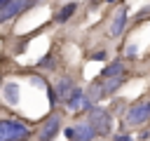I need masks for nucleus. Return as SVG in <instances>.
Wrapping results in <instances>:
<instances>
[{"label": "nucleus", "instance_id": "9", "mask_svg": "<svg viewBox=\"0 0 150 141\" xmlns=\"http://www.w3.org/2000/svg\"><path fill=\"white\" fill-rule=\"evenodd\" d=\"M73 136H75V141H91L96 136V132L89 122H80V125L73 127Z\"/></svg>", "mask_w": 150, "mask_h": 141}, {"label": "nucleus", "instance_id": "10", "mask_svg": "<svg viewBox=\"0 0 150 141\" xmlns=\"http://www.w3.org/2000/svg\"><path fill=\"white\" fill-rule=\"evenodd\" d=\"M105 80H110V78H122L124 75V63L117 59V61H112V63H108L105 68H103V73H101Z\"/></svg>", "mask_w": 150, "mask_h": 141}, {"label": "nucleus", "instance_id": "16", "mask_svg": "<svg viewBox=\"0 0 150 141\" xmlns=\"http://www.w3.org/2000/svg\"><path fill=\"white\" fill-rule=\"evenodd\" d=\"M30 82H33L35 87H42V89H49V87L45 85V80H42V78H30Z\"/></svg>", "mask_w": 150, "mask_h": 141}, {"label": "nucleus", "instance_id": "13", "mask_svg": "<svg viewBox=\"0 0 150 141\" xmlns=\"http://www.w3.org/2000/svg\"><path fill=\"white\" fill-rule=\"evenodd\" d=\"M122 85H124V75H122V78H110V80L103 82V92H105V94H112V92L120 89Z\"/></svg>", "mask_w": 150, "mask_h": 141}, {"label": "nucleus", "instance_id": "1", "mask_svg": "<svg viewBox=\"0 0 150 141\" xmlns=\"http://www.w3.org/2000/svg\"><path fill=\"white\" fill-rule=\"evenodd\" d=\"M26 139H30V129L23 122L9 118L0 122V141H26Z\"/></svg>", "mask_w": 150, "mask_h": 141}, {"label": "nucleus", "instance_id": "11", "mask_svg": "<svg viewBox=\"0 0 150 141\" xmlns=\"http://www.w3.org/2000/svg\"><path fill=\"white\" fill-rule=\"evenodd\" d=\"M2 96H5V101L16 103V101H19V85H16V82H7V85L2 87Z\"/></svg>", "mask_w": 150, "mask_h": 141}, {"label": "nucleus", "instance_id": "14", "mask_svg": "<svg viewBox=\"0 0 150 141\" xmlns=\"http://www.w3.org/2000/svg\"><path fill=\"white\" fill-rule=\"evenodd\" d=\"M103 94H105V92H103V82H96V85H91V87H89V92H87V99L94 103V101H96L98 96H103Z\"/></svg>", "mask_w": 150, "mask_h": 141}, {"label": "nucleus", "instance_id": "7", "mask_svg": "<svg viewBox=\"0 0 150 141\" xmlns=\"http://www.w3.org/2000/svg\"><path fill=\"white\" fill-rule=\"evenodd\" d=\"M127 28V7H117V12L112 14V21L108 26V35L110 38H120Z\"/></svg>", "mask_w": 150, "mask_h": 141}, {"label": "nucleus", "instance_id": "19", "mask_svg": "<svg viewBox=\"0 0 150 141\" xmlns=\"http://www.w3.org/2000/svg\"><path fill=\"white\" fill-rule=\"evenodd\" d=\"M94 59H98V61H101V59H105V52H96V54H94Z\"/></svg>", "mask_w": 150, "mask_h": 141}, {"label": "nucleus", "instance_id": "2", "mask_svg": "<svg viewBox=\"0 0 150 141\" xmlns=\"http://www.w3.org/2000/svg\"><path fill=\"white\" fill-rule=\"evenodd\" d=\"M150 120V101H138V103H134L129 110H127V115H124V125L127 127H141V125H145Z\"/></svg>", "mask_w": 150, "mask_h": 141}, {"label": "nucleus", "instance_id": "6", "mask_svg": "<svg viewBox=\"0 0 150 141\" xmlns=\"http://www.w3.org/2000/svg\"><path fill=\"white\" fill-rule=\"evenodd\" d=\"M38 0H12L5 9H0V21L5 24V21H9L12 16H16L19 12H23V9H28V7H33Z\"/></svg>", "mask_w": 150, "mask_h": 141}, {"label": "nucleus", "instance_id": "17", "mask_svg": "<svg viewBox=\"0 0 150 141\" xmlns=\"http://www.w3.org/2000/svg\"><path fill=\"white\" fill-rule=\"evenodd\" d=\"M136 52H138L136 45H129V47H127V56H136Z\"/></svg>", "mask_w": 150, "mask_h": 141}, {"label": "nucleus", "instance_id": "3", "mask_svg": "<svg viewBox=\"0 0 150 141\" xmlns=\"http://www.w3.org/2000/svg\"><path fill=\"white\" fill-rule=\"evenodd\" d=\"M89 125L94 127V132L96 134H110V129H112V118H110V113L105 110V108H98V106H94L91 110H89Z\"/></svg>", "mask_w": 150, "mask_h": 141}, {"label": "nucleus", "instance_id": "12", "mask_svg": "<svg viewBox=\"0 0 150 141\" xmlns=\"http://www.w3.org/2000/svg\"><path fill=\"white\" fill-rule=\"evenodd\" d=\"M75 9H77V2H68V5H63V9L56 14V21H59V24L68 21V19H70V14H75Z\"/></svg>", "mask_w": 150, "mask_h": 141}, {"label": "nucleus", "instance_id": "8", "mask_svg": "<svg viewBox=\"0 0 150 141\" xmlns=\"http://www.w3.org/2000/svg\"><path fill=\"white\" fill-rule=\"evenodd\" d=\"M75 89H77V87H75V82H73V78L66 75V78H61V80L56 82V99H59V101H68Z\"/></svg>", "mask_w": 150, "mask_h": 141}, {"label": "nucleus", "instance_id": "18", "mask_svg": "<svg viewBox=\"0 0 150 141\" xmlns=\"http://www.w3.org/2000/svg\"><path fill=\"white\" fill-rule=\"evenodd\" d=\"M115 141H131V136H127V134H120V136H115Z\"/></svg>", "mask_w": 150, "mask_h": 141}, {"label": "nucleus", "instance_id": "20", "mask_svg": "<svg viewBox=\"0 0 150 141\" xmlns=\"http://www.w3.org/2000/svg\"><path fill=\"white\" fill-rule=\"evenodd\" d=\"M9 2H12V0H0V7H2V9H5V7H7V5H9Z\"/></svg>", "mask_w": 150, "mask_h": 141}, {"label": "nucleus", "instance_id": "4", "mask_svg": "<svg viewBox=\"0 0 150 141\" xmlns=\"http://www.w3.org/2000/svg\"><path fill=\"white\" fill-rule=\"evenodd\" d=\"M59 129H61V118H59V115H49V118L42 122V127H40V132H38V139H40V141H54L56 134H59Z\"/></svg>", "mask_w": 150, "mask_h": 141}, {"label": "nucleus", "instance_id": "5", "mask_svg": "<svg viewBox=\"0 0 150 141\" xmlns=\"http://www.w3.org/2000/svg\"><path fill=\"white\" fill-rule=\"evenodd\" d=\"M66 108H68L70 113H80V110H91V108H94V103H91V101L84 96V92L77 87V89L70 94V99L66 101Z\"/></svg>", "mask_w": 150, "mask_h": 141}, {"label": "nucleus", "instance_id": "15", "mask_svg": "<svg viewBox=\"0 0 150 141\" xmlns=\"http://www.w3.org/2000/svg\"><path fill=\"white\" fill-rule=\"evenodd\" d=\"M38 66H40V68H54V63H52V56H45V59H42Z\"/></svg>", "mask_w": 150, "mask_h": 141}]
</instances>
